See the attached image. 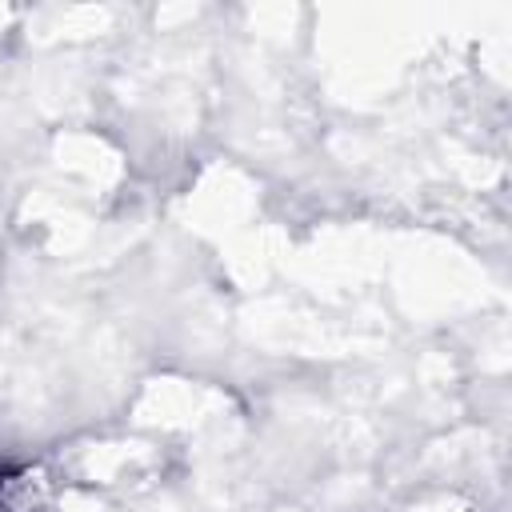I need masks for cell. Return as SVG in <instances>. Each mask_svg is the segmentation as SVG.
<instances>
[{
    "label": "cell",
    "mask_w": 512,
    "mask_h": 512,
    "mask_svg": "<svg viewBox=\"0 0 512 512\" xmlns=\"http://www.w3.org/2000/svg\"><path fill=\"white\" fill-rule=\"evenodd\" d=\"M32 472L28 468H0V512H32Z\"/></svg>",
    "instance_id": "1"
}]
</instances>
